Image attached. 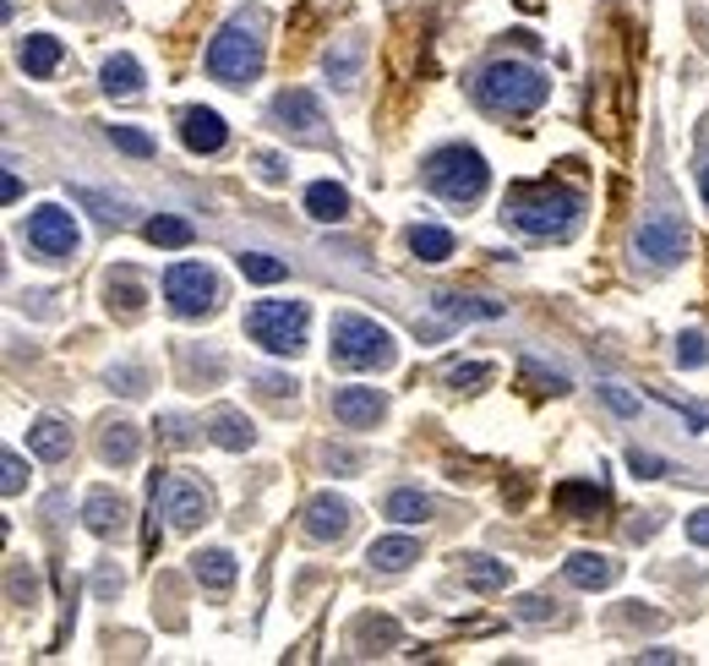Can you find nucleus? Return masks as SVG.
Returning a JSON list of instances; mask_svg holds the SVG:
<instances>
[{"mask_svg": "<svg viewBox=\"0 0 709 666\" xmlns=\"http://www.w3.org/2000/svg\"><path fill=\"white\" fill-rule=\"evenodd\" d=\"M28 246H33L44 263H71L77 246H82V230H77V219L65 213L61 202H44V208L28 213Z\"/></svg>", "mask_w": 709, "mask_h": 666, "instance_id": "nucleus-8", "label": "nucleus"}, {"mask_svg": "<svg viewBox=\"0 0 709 666\" xmlns=\"http://www.w3.org/2000/svg\"><path fill=\"white\" fill-rule=\"evenodd\" d=\"M688 535H693V546H709V508L688 514Z\"/></svg>", "mask_w": 709, "mask_h": 666, "instance_id": "nucleus-42", "label": "nucleus"}, {"mask_svg": "<svg viewBox=\"0 0 709 666\" xmlns=\"http://www.w3.org/2000/svg\"><path fill=\"white\" fill-rule=\"evenodd\" d=\"M235 263H241V273H246L252 284H278V279L290 273V268L278 263V258H267V252H241Z\"/></svg>", "mask_w": 709, "mask_h": 666, "instance_id": "nucleus-33", "label": "nucleus"}, {"mask_svg": "<svg viewBox=\"0 0 709 666\" xmlns=\"http://www.w3.org/2000/svg\"><path fill=\"white\" fill-rule=\"evenodd\" d=\"M110 383H115L126 400H136V394H142V366H115V372H110Z\"/></svg>", "mask_w": 709, "mask_h": 666, "instance_id": "nucleus-39", "label": "nucleus"}, {"mask_svg": "<svg viewBox=\"0 0 709 666\" xmlns=\"http://www.w3.org/2000/svg\"><path fill=\"white\" fill-rule=\"evenodd\" d=\"M153 503L164 508V519L175 531H196L207 519V492L186 481V475H170V481H153Z\"/></svg>", "mask_w": 709, "mask_h": 666, "instance_id": "nucleus-11", "label": "nucleus"}, {"mask_svg": "<svg viewBox=\"0 0 709 666\" xmlns=\"http://www.w3.org/2000/svg\"><path fill=\"white\" fill-rule=\"evenodd\" d=\"M55 67H61V39L28 33V44H22V71H28V77H55Z\"/></svg>", "mask_w": 709, "mask_h": 666, "instance_id": "nucleus-24", "label": "nucleus"}, {"mask_svg": "<svg viewBox=\"0 0 709 666\" xmlns=\"http://www.w3.org/2000/svg\"><path fill=\"white\" fill-rule=\"evenodd\" d=\"M159 426H164V443H175V448H186V443H192V432H186V421H181V415H164Z\"/></svg>", "mask_w": 709, "mask_h": 666, "instance_id": "nucleus-40", "label": "nucleus"}, {"mask_svg": "<svg viewBox=\"0 0 709 666\" xmlns=\"http://www.w3.org/2000/svg\"><path fill=\"white\" fill-rule=\"evenodd\" d=\"M99 460H104V465H131V460H136V426H126V421L104 426V437H99Z\"/></svg>", "mask_w": 709, "mask_h": 666, "instance_id": "nucleus-28", "label": "nucleus"}, {"mask_svg": "<svg viewBox=\"0 0 709 666\" xmlns=\"http://www.w3.org/2000/svg\"><path fill=\"white\" fill-rule=\"evenodd\" d=\"M503 213H508V224L524 230L529 241H568L584 219V198L568 192V186H551V181H540V186L518 181V186H508V198H503Z\"/></svg>", "mask_w": 709, "mask_h": 666, "instance_id": "nucleus-1", "label": "nucleus"}, {"mask_svg": "<svg viewBox=\"0 0 709 666\" xmlns=\"http://www.w3.org/2000/svg\"><path fill=\"white\" fill-rule=\"evenodd\" d=\"M142 235H148L159 252H181V246H192L196 241L192 219H181V213H153V219L142 224Z\"/></svg>", "mask_w": 709, "mask_h": 666, "instance_id": "nucleus-17", "label": "nucleus"}, {"mask_svg": "<svg viewBox=\"0 0 709 666\" xmlns=\"http://www.w3.org/2000/svg\"><path fill=\"white\" fill-rule=\"evenodd\" d=\"M443 383H448L453 394H475V389H486V383H492V366H486V361H458V366H448V377H443Z\"/></svg>", "mask_w": 709, "mask_h": 666, "instance_id": "nucleus-32", "label": "nucleus"}, {"mask_svg": "<svg viewBox=\"0 0 709 666\" xmlns=\"http://www.w3.org/2000/svg\"><path fill=\"white\" fill-rule=\"evenodd\" d=\"M181 142H186L192 153H219V148L230 142V127H224V115H219V110L192 104V110H181Z\"/></svg>", "mask_w": 709, "mask_h": 666, "instance_id": "nucleus-14", "label": "nucleus"}, {"mask_svg": "<svg viewBox=\"0 0 709 666\" xmlns=\"http://www.w3.org/2000/svg\"><path fill=\"white\" fill-rule=\"evenodd\" d=\"M443 317H464V323H492L503 317V301H480V295H437Z\"/></svg>", "mask_w": 709, "mask_h": 666, "instance_id": "nucleus-26", "label": "nucleus"}, {"mask_svg": "<svg viewBox=\"0 0 709 666\" xmlns=\"http://www.w3.org/2000/svg\"><path fill=\"white\" fill-rule=\"evenodd\" d=\"M306 525V541H338V535H350V519H355V508L344 503V497H333V492H323V497H312L306 503V514H301Z\"/></svg>", "mask_w": 709, "mask_h": 666, "instance_id": "nucleus-12", "label": "nucleus"}, {"mask_svg": "<svg viewBox=\"0 0 709 666\" xmlns=\"http://www.w3.org/2000/svg\"><path fill=\"white\" fill-rule=\"evenodd\" d=\"M634 246H639V258H649L655 268H671L688 258V230H682L677 213H649L645 224H639V235H634Z\"/></svg>", "mask_w": 709, "mask_h": 666, "instance_id": "nucleus-10", "label": "nucleus"}, {"mask_svg": "<svg viewBox=\"0 0 709 666\" xmlns=\"http://www.w3.org/2000/svg\"><path fill=\"white\" fill-rule=\"evenodd\" d=\"M393 355H398V344H393V333L383 323H372L361 312H338L333 317V361L338 366H387Z\"/></svg>", "mask_w": 709, "mask_h": 666, "instance_id": "nucleus-6", "label": "nucleus"}, {"mask_svg": "<svg viewBox=\"0 0 709 666\" xmlns=\"http://www.w3.org/2000/svg\"><path fill=\"white\" fill-rule=\"evenodd\" d=\"M628 465L639 470V475H660V470H666V465H660V460H655V454H634Z\"/></svg>", "mask_w": 709, "mask_h": 666, "instance_id": "nucleus-44", "label": "nucleus"}, {"mask_svg": "<svg viewBox=\"0 0 709 666\" xmlns=\"http://www.w3.org/2000/svg\"><path fill=\"white\" fill-rule=\"evenodd\" d=\"M355 71H361V44H344V50H327V77L333 82H355Z\"/></svg>", "mask_w": 709, "mask_h": 666, "instance_id": "nucleus-34", "label": "nucleus"}, {"mask_svg": "<svg viewBox=\"0 0 709 666\" xmlns=\"http://www.w3.org/2000/svg\"><path fill=\"white\" fill-rule=\"evenodd\" d=\"M458 579L469 591H503L508 585V563H497V557H464L458 563Z\"/></svg>", "mask_w": 709, "mask_h": 666, "instance_id": "nucleus-27", "label": "nucleus"}, {"mask_svg": "<svg viewBox=\"0 0 709 666\" xmlns=\"http://www.w3.org/2000/svg\"><path fill=\"white\" fill-rule=\"evenodd\" d=\"M426 186L437 192V198L458 202V208H469V202H480L486 192V181H492V170H486V159L475 153V148H464V142H448V148H437V153H426Z\"/></svg>", "mask_w": 709, "mask_h": 666, "instance_id": "nucleus-4", "label": "nucleus"}, {"mask_svg": "<svg viewBox=\"0 0 709 666\" xmlns=\"http://www.w3.org/2000/svg\"><path fill=\"white\" fill-rule=\"evenodd\" d=\"M409 252H415L421 263H448L453 235L443 230V224H415V230H409Z\"/></svg>", "mask_w": 709, "mask_h": 666, "instance_id": "nucleus-25", "label": "nucleus"}, {"mask_svg": "<svg viewBox=\"0 0 709 666\" xmlns=\"http://www.w3.org/2000/svg\"><path fill=\"white\" fill-rule=\"evenodd\" d=\"M387 400L377 389H338L333 394V421L338 426H350V432H366V426H377L383 421Z\"/></svg>", "mask_w": 709, "mask_h": 666, "instance_id": "nucleus-13", "label": "nucleus"}, {"mask_svg": "<svg viewBox=\"0 0 709 666\" xmlns=\"http://www.w3.org/2000/svg\"><path fill=\"white\" fill-rule=\"evenodd\" d=\"M0 470H6V481H0V486H6V497H17V492H22V481H28V470H22V460H17V454L6 448V460H0Z\"/></svg>", "mask_w": 709, "mask_h": 666, "instance_id": "nucleus-38", "label": "nucleus"}, {"mask_svg": "<svg viewBox=\"0 0 709 666\" xmlns=\"http://www.w3.org/2000/svg\"><path fill=\"white\" fill-rule=\"evenodd\" d=\"M557 508L574 514V519H595V514L606 508V486H595V481H568V486H557Z\"/></svg>", "mask_w": 709, "mask_h": 666, "instance_id": "nucleus-20", "label": "nucleus"}, {"mask_svg": "<svg viewBox=\"0 0 709 666\" xmlns=\"http://www.w3.org/2000/svg\"><path fill=\"white\" fill-rule=\"evenodd\" d=\"M323 460H327V470H361V465H366L355 448H327Z\"/></svg>", "mask_w": 709, "mask_h": 666, "instance_id": "nucleus-41", "label": "nucleus"}, {"mask_svg": "<svg viewBox=\"0 0 709 666\" xmlns=\"http://www.w3.org/2000/svg\"><path fill=\"white\" fill-rule=\"evenodd\" d=\"M306 213L323 219V224H344L350 219V192L333 186V181H317V186H306Z\"/></svg>", "mask_w": 709, "mask_h": 666, "instance_id": "nucleus-22", "label": "nucleus"}, {"mask_svg": "<svg viewBox=\"0 0 709 666\" xmlns=\"http://www.w3.org/2000/svg\"><path fill=\"white\" fill-rule=\"evenodd\" d=\"M699 198L709 202V164H705V170H699Z\"/></svg>", "mask_w": 709, "mask_h": 666, "instance_id": "nucleus-46", "label": "nucleus"}, {"mask_svg": "<svg viewBox=\"0 0 709 666\" xmlns=\"http://www.w3.org/2000/svg\"><path fill=\"white\" fill-rule=\"evenodd\" d=\"M207 432H213V443H219V448H235V454H241V448H252V437H257V432H252V421H246L241 410H219V415L207 421Z\"/></svg>", "mask_w": 709, "mask_h": 666, "instance_id": "nucleus-23", "label": "nucleus"}, {"mask_svg": "<svg viewBox=\"0 0 709 666\" xmlns=\"http://www.w3.org/2000/svg\"><path fill=\"white\" fill-rule=\"evenodd\" d=\"M164 301L175 317H207L219 306V279L202 263H170L164 268Z\"/></svg>", "mask_w": 709, "mask_h": 666, "instance_id": "nucleus-7", "label": "nucleus"}, {"mask_svg": "<svg viewBox=\"0 0 709 666\" xmlns=\"http://www.w3.org/2000/svg\"><path fill=\"white\" fill-rule=\"evenodd\" d=\"M563 579L579 585V591H606V585L617 579V563H611L606 552H574V557L563 563Z\"/></svg>", "mask_w": 709, "mask_h": 666, "instance_id": "nucleus-15", "label": "nucleus"}, {"mask_svg": "<svg viewBox=\"0 0 709 666\" xmlns=\"http://www.w3.org/2000/svg\"><path fill=\"white\" fill-rule=\"evenodd\" d=\"M136 88H142V67H136L131 56H110V61H104V93H110V99H131Z\"/></svg>", "mask_w": 709, "mask_h": 666, "instance_id": "nucleus-29", "label": "nucleus"}, {"mask_svg": "<svg viewBox=\"0 0 709 666\" xmlns=\"http://www.w3.org/2000/svg\"><path fill=\"white\" fill-rule=\"evenodd\" d=\"M306 323H312L306 301H257L246 312V333L267 355H301L306 350Z\"/></svg>", "mask_w": 709, "mask_h": 666, "instance_id": "nucleus-5", "label": "nucleus"}, {"mask_svg": "<svg viewBox=\"0 0 709 666\" xmlns=\"http://www.w3.org/2000/svg\"><path fill=\"white\" fill-rule=\"evenodd\" d=\"M28 448H33L39 460H50V465H55V460L71 454V426L55 421V415H39V421L28 426Z\"/></svg>", "mask_w": 709, "mask_h": 666, "instance_id": "nucleus-16", "label": "nucleus"}, {"mask_svg": "<svg viewBox=\"0 0 709 666\" xmlns=\"http://www.w3.org/2000/svg\"><path fill=\"white\" fill-rule=\"evenodd\" d=\"M192 574L202 591H230V585H235V557H230L224 546H207V552L192 557Z\"/></svg>", "mask_w": 709, "mask_h": 666, "instance_id": "nucleus-19", "label": "nucleus"}, {"mask_svg": "<svg viewBox=\"0 0 709 666\" xmlns=\"http://www.w3.org/2000/svg\"><path fill=\"white\" fill-rule=\"evenodd\" d=\"M273 121L295 137V142H312V148L327 142V115H323V104H317V93H306V88H284L273 99Z\"/></svg>", "mask_w": 709, "mask_h": 666, "instance_id": "nucleus-9", "label": "nucleus"}, {"mask_svg": "<svg viewBox=\"0 0 709 666\" xmlns=\"http://www.w3.org/2000/svg\"><path fill=\"white\" fill-rule=\"evenodd\" d=\"M110 142H115L121 153H131V159H148V153H153V137L136 132V127H110Z\"/></svg>", "mask_w": 709, "mask_h": 666, "instance_id": "nucleus-35", "label": "nucleus"}, {"mask_svg": "<svg viewBox=\"0 0 709 666\" xmlns=\"http://www.w3.org/2000/svg\"><path fill=\"white\" fill-rule=\"evenodd\" d=\"M82 519H88V531L93 535H115L126 525V503L115 497V492H93L88 503H82Z\"/></svg>", "mask_w": 709, "mask_h": 666, "instance_id": "nucleus-21", "label": "nucleus"}, {"mask_svg": "<svg viewBox=\"0 0 709 666\" xmlns=\"http://www.w3.org/2000/svg\"><path fill=\"white\" fill-rule=\"evenodd\" d=\"M432 514V503L415 492V486H398L393 497H387V519H398V525H421Z\"/></svg>", "mask_w": 709, "mask_h": 666, "instance_id": "nucleus-31", "label": "nucleus"}, {"mask_svg": "<svg viewBox=\"0 0 709 666\" xmlns=\"http://www.w3.org/2000/svg\"><path fill=\"white\" fill-rule=\"evenodd\" d=\"M262 61H267V11L262 6H246L235 11L213 44H207V71L224 82V88H246L262 77Z\"/></svg>", "mask_w": 709, "mask_h": 666, "instance_id": "nucleus-2", "label": "nucleus"}, {"mask_svg": "<svg viewBox=\"0 0 709 666\" xmlns=\"http://www.w3.org/2000/svg\"><path fill=\"white\" fill-rule=\"evenodd\" d=\"M104 295H110V306H115V301H121V312H142V301H148V290H142V279H136V273H126V268H121V273H110V284H104Z\"/></svg>", "mask_w": 709, "mask_h": 666, "instance_id": "nucleus-30", "label": "nucleus"}, {"mask_svg": "<svg viewBox=\"0 0 709 666\" xmlns=\"http://www.w3.org/2000/svg\"><path fill=\"white\" fill-rule=\"evenodd\" d=\"M469 93H475V104L492 110V115H529V110L546 104L551 77L540 67H529V61H486V67L475 71Z\"/></svg>", "mask_w": 709, "mask_h": 666, "instance_id": "nucleus-3", "label": "nucleus"}, {"mask_svg": "<svg viewBox=\"0 0 709 666\" xmlns=\"http://www.w3.org/2000/svg\"><path fill=\"white\" fill-rule=\"evenodd\" d=\"M415 557H421V541H415V535H383V541H372V552H366V563L383 568V574L409 568Z\"/></svg>", "mask_w": 709, "mask_h": 666, "instance_id": "nucleus-18", "label": "nucleus"}, {"mask_svg": "<svg viewBox=\"0 0 709 666\" xmlns=\"http://www.w3.org/2000/svg\"><path fill=\"white\" fill-rule=\"evenodd\" d=\"M71 198H77V202H88V208H99V219H104V224H115V219H121V213H115V202L104 198V192H93V186H77Z\"/></svg>", "mask_w": 709, "mask_h": 666, "instance_id": "nucleus-37", "label": "nucleus"}, {"mask_svg": "<svg viewBox=\"0 0 709 666\" xmlns=\"http://www.w3.org/2000/svg\"><path fill=\"white\" fill-rule=\"evenodd\" d=\"M677 361H682V366H705L709 361L705 333H682V339H677Z\"/></svg>", "mask_w": 709, "mask_h": 666, "instance_id": "nucleus-36", "label": "nucleus"}, {"mask_svg": "<svg viewBox=\"0 0 709 666\" xmlns=\"http://www.w3.org/2000/svg\"><path fill=\"white\" fill-rule=\"evenodd\" d=\"M262 175H267V181H278V175H284V164H278L273 153H262Z\"/></svg>", "mask_w": 709, "mask_h": 666, "instance_id": "nucleus-45", "label": "nucleus"}, {"mask_svg": "<svg viewBox=\"0 0 709 666\" xmlns=\"http://www.w3.org/2000/svg\"><path fill=\"white\" fill-rule=\"evenodd\" d=\"M600 394H606V404H611V410H622V415H628V410H634V400H628V394H622V389H617V383H606V389H600Z\"/></svg>", "mask_w": 709, "mask_h": 666, "instance_id": "nucleus-43", "label": "nucleus"}]
</instances>
